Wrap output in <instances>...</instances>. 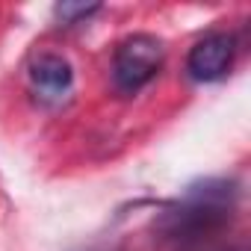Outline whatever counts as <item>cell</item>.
Masks as SVG:
<instances>
[{
  "label": "cell",
  "mask_w": 251,
  "mask_h": 251,
  "mask_svg": "<svg viewBox=\"0 0 251 251\" xmlns=\"http://www.w3.org/2000/svg\"><path fill=\"white\" fill-rule=\"evenodd\" d=\"M230 198L233 195L227 183H204L198 189H189L183 201H177V207L166 213L163 225L172 236H201L227 222L233 207Z\"/></svg>",
  "instance_id": "6da1fadb"
},
{
  "label": "cell",
  "mask_w": 251,
  "mask_h": 251,
  "mask_svg": "<svg viewBox=\"0 0 251 251\" xmlns=\"http://www.w3.org/2000/svg\"><path fill=\"white\" fill-rule=\"evenodd\" d=\"M160 65H163V42L157 36L136 33L118 45L115 62H112V80L118 92L133 95L157 77Z\"/></svg>",
  "instance_id": "7a4b0ae2"
},
{
  "label": "cell",
  "mask_w": 251,
  "mask_h": 251,
  "mask_svg": "<svg viewBox=\"0 0 251 251\" xmlns=\"http://www.w3.org/2000/svg\"><path fill=\"white\" fill-rule=\"evenodd\" d=\"M233 53H236V42L227 33H207L204 39H198L186 56V71L201 80V83H213L219 77L227 74V68L233 65Z\"/></svg>",
  "instance_id": "3957f363"
},
{
  "label": "cell",
  "mask_w": 251,
  "mask_h": 251,
  "mask_svg": "<svg viewBox=\"0 0 251 251\" xmlns=\"http://www.w3.org/2000/svg\"><path fill=\"white\" fill-rule=\"evenodd\" d=\"M30 83H33V89L42 100H62L74 86L71 62L56 56V53L39 56L30 68Z\"/></svg>",
  "instance_id": "277c9868"
},
{
  "label": "cell",
  "mask_w": 251,
  "mask_h": 251,
  "mask_svg": "<svg viewBox=\"0 0 251 251\" xmlns=\"http://www.w3.org/2000/svg\"><path fill=\"white\" fill-rule=\"evenodd\" d=\"M100 6L98 3H59L53 12H56V18L62 21V24H77L80 18H89L92 12H98Z\"/></svg>",
  "instance_id": "5b68a950"
}]
</instances>
